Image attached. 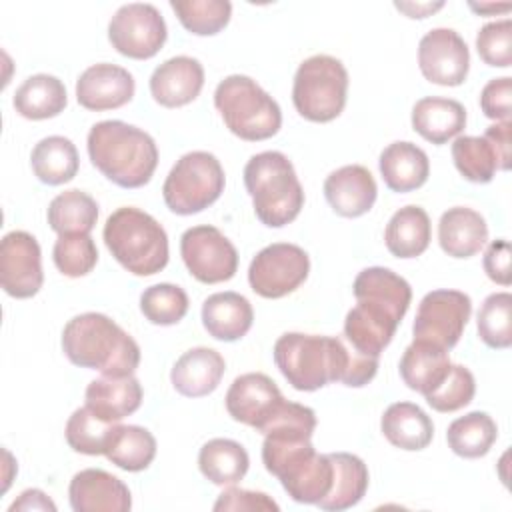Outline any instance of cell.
<instances>
[{
    "instance_id": "obj_1",
    "label": "cell",
    "mask_w": 512,
    "mask_h": 512,
    "mask_svg": "<svg viewBox=\"0 0 512 512\" xmlns=\"http://www.w3.org/2000/svg\"><path fill=\"white\" fill-rule=\"evenodd\" d=\"M274 362L300 392H314L330 382L360 388L378 370V358L348 350L340 338L302 332H286L276 340Z\"/></svg>"
},
{
    "instance_id": "obj_2",
    "label": "cell",
    "mask_w": 512,
    "mask_h": 512,
    "mask_svg": "<svg viewBox=\"0 0 512 512\" xmlns=\"http://www.w3.org/2000/svg\"><path fill=\"white\" fill-rule=\"evenodd\" d=\"M62 350L80 368L102 376H132L140 364V346L112 318L100 312H84L66 322Z\"/></svg>"
},
{
    "instance_id": "obj_3",
    "label": "cell",
    "mask_w": 512,
    "mask_h": 512,
    "mask_svg": "<svg viewBox=\"0 0 512 512\" xmlns=\"http://www.w3.org/2000/svg\"><path fill=\"white\" fill-rule=\"evenodd\" d=\"M92 164L120 188H140L158 166L154 138L122 120L96 122L86 140Z\"/></svg>"
},
{
    "instance_id": "obj_4",
    "label": "cell",
    "mask_w": 512,
    "mask_h": 512,
    "mask_svg": "<svg viewBox=\"0 0 512 512\" xmlns=\"http://www.w3.org/2000/svg\"><path fill=\"white\" fill-rule=\"evenodd\" d=\"M244 186L256 218L270 228L290 224L304 206V190L292 162L278 150L254 154L244 166Z\"/></svg>"
},
{
    "instance_id": "obj_5",
    "label": "cell",
    "mask_w": 512,
    "mask_h": 512,
    "mask_svg": "<svg viewBox=\"0 0 512 512\" xmlns=\"http://www.w3.org/2000/svg\"><path fill=\"white\" fill-rule=\"evenodd\" d=\"M110 254L134 276H152L168 264V236L148 212L122 206L114 210L102 230Z\"/></svg>"
},
{
    "instance_id": "obj_6",
    "label": "cell",
    "mask_w": 512,
    "mask_h": 512,
    "mask_svg": "<svg viewBox=\"0 0 512 512\" xmlns=\"http://www.w3.org/2000/svg\"><path fill=\"white\" fill-rule=\"evenodd\" d=\"M214 106L226 128L248 142L272 138L282 126L278 102L250 76H226L214 90Z\"/></svg>"
},
{
    "instance_id": "obj_7",
    "label": "cell",
    "mask_w": 512,
    "mask_h": 512,
    "mask_svg": "<svg viewBox=\"0 0 512 512\" xmlns=\"http://www.w3.org/2000/svg\"><path fill=\"white\" fill-rule=\"evenodd\" d=\"M346 94L348 72L334 56H310L294 74L292 102L296 112L310 122H330L338 118L346 106Z\"/></svg>"
},
{
    "instance_id": "obj_8",
    "label": "cell",
    "mask_w": 512,
    "mask_h": 512,
    "mask_svg": "<svg viewBox=\"0 0 512 512\" xmlns=\"http://www.w3.org/2000/svg\"><path fill=\"white\" fill-rule=\"evenodd\" d=\"M224 184L220 160L210 152L194 150L176 160L164 180L162 196L174 214L190 216L214 204L224 192Z\"/></svg>"
},
{
    "instance_id": "obj_9",
    "label": "cell",
    "mask_w": 512,
    "mask_h": 512,
    "mask_svg": "<svg viewBox=\"0 0 512 512\" xmlns=\"http://www.w3.org/2000/svg\"><path fill=\"white\" fill-rule=\"evenodd\" d=\"M472 314V300L460 290H432L418 306L414 340L450 350L458 344Z\"/></svg>"
},
{
    "instance_id": "obj_10",
    "label": "cell",
    "mask_w": 512,
    "mask_h": 512,
    "mask_svg": "<svg viewBox=\"0 0 512 512\" xmlns=\"http://www.w3.org/2000/svg\"><path fill=\"white\" fill-rule=\"evenodd\" d=\"M166 36V22L160 10L152 4H124L114 12L108 24V40L112 48L134 60L156 56L164 46Z\"/></svg>"
},
{
    "instance_id": "obj_11",
    "label": "cell",
    "mask_w": 512,
    "mask_h": 512,
    "mask_svg": "<svg viewBox=\"0 0 512 512\" xmlns=\"http://www.w3.org/2000/svg\"><path fill=\"white\" fill-rule=\"evenodd\" d=\"M310 272V258L304 248L276 242L262 248L250 262V288L262 298H282L294 292Z\"/></svg>"
},
{
    "instance_id": "obj_12",
    "label": "cell",
    "mask_w": 512,
    "mask_h": 512,
    "mask_svg": "<svg viewBox=\"0 0 512 512\" xmlns=\"http://www.w3.org/2000/svg\"><path fill=\"white\" fill-rule=\"evenodd\" d=\"M180 254L188 272L202 284L226 282L238 270V252L216 226L188 228L180 238Z\"/></svg>"
},
{
    "instance_id": "obj_13",
    "label": "cell",
    "mask_w": 512,
    "mask_h": 512,
    "mask_svg": "<svg viewBox=\"0 0 512 512\" xmlns=\"http://www.w3.org/2000/svg\"><path fill=\"white\" fill-rule=\"evenodd\" d=\"M44 282L42 252L38 240L24 232L12 230L0 244V284L12 298H32Z\"/></svg>"
},
{
    "instance_id": "obj_14",
    "label": "cell",
    "mask_w": 512,
    "mask_h": 512,
    "mask_svg": "<svg viewBox=\"0 0 512 512\" xmlns=\"http://www.w3.org/2000/svg\"><path fill=\"white\" fill-rule=\"evenodd\" d=\"M418 66L432 84L460 86L470 70V52L456 30L434 28L418 44Z\"/></svg>"
},
{
    "instance_id": "obj_15",
    "label": "cell",
    "mask_w": 512,
    "mask_h": 512,
    "mask_svg": "<svg viewBox=\"0 0 512 512\" xmlns=\"http://www.w3.org/2000/svg\"><path fill=\"white\" fill-rule=\"evenodd\" d=\"M282 400L284 396L270 376L262 372H248L234 378L230 384L226 392V410L236 422L260 432Z\"/></svg>"
},
{
    "instance_id": "obj_16",
    "label": "cell",
    "mask_w": 512,
    "mask_h": 512,
    "mask_svg": "<svg viewBox=\"0 0 512 512\" xmlns=\"http://www.w3.org/2000/svg\"><path fill=\"white\" fill-rule=\"evenodd\" d=\"M134 90V76L110 62L88 66L76 80V100L92 112L122 108L132 100Z\"/></svg>"
},
{
    "instance_id": "obj_17",
    "label": "cell",
    "mask_w": 512,
    "mask_h": 512,
    "mask_svg": "<svg viewBox=\"0 0 512 512\" xmlns=\"http://www.w3.org/2000/svg\"><path fill=\"white\" fill-rule=\"evenodd\" d=\"M68 500L74 512H128L132 496L128 486L100 468H86L72 476Z\"/></svg>"
},
{
    "instance_id": "obj_18",
    "label": "cell",
    "mask_w": 512,
    "mask_h": 512,
    "mask_svg": "<svg viewBox=\"0 0 512 512\" xmlns=\"http://www.w3.org/2000/svg\"><path fill=\"white\" fill-rule=\"evenodd\" d=\"M324 196L338 216L358 218L374 206L378 188L368 168L348 164L326 176Z\"/></svg>"
},
{
    "instance_id": "obj_19",
    "label": "cell",
    "mask_w": 512,
    "mask_h": 512,
    "mask_svg": "<svg viewBox=\"0 0 512 512\" xmlns=\"http://www.w3.org/2000/svg\"><path fill=\"white\" fill-rule=\"evenodd\" d=\"M204 86V68L192 56H174L154 68L150 94L164 108H180L198 98Z\"/></svg>"
},
{
    "instance_id": "obj_20",
    "label": "cell",
    "mask_w": 512,
    "mask_h": 512,
    "mask_svg": "<svg viewBox=\"0 0 512 512\" xmlns=\"http://www.w3.org/2000/svg\"><path fill=\"white\" fill-rule=\"evenodd\" d=\"M402 320H398L386 308L356 300V306L348 310L344 318V336L352 348L360 354L378 358L380 352L392 342V336Z\"/></svg>"
},
{
    "instance_id": "obj_21",
    "label": "cell",
    "mask_w": 512,
    "mask_h": 512,
    "mask_svg": "<svg viewBox=\"0 0 512 512\" xmlns=\"http://www.w3.org/2000/svg\"><path fill=\"white\" fill-rule=\"evenodd\" d=\"M226 362L220 352L208 346L186 350L170 372L174 390L186 398H202L214 392L224 376Z\"/></svg>"
},
{
    "instance_id": "obj_22",
    "label": "cell",
    "mask_w": 512,
    "mask_h": 512,
    "mask_svg": "<svg viewBox=\"0 0 512 512\" xmlns=\"http://www.w3.org/2000/svg\"><path fill=\"white\" fill-rule=\"evenodd\" d=\"M254 310L246 296L238 292H216L202 304V324L220 342H236L248 334Z\"/></svg>"
},
{
    "instance_id": "obj_23",
    "label": "cell",
    "mask_w": 512,
    "mask_h": 512,
    "mask_svg": "<svg viewBox=\"0 0 512 512\" xmlns=\"http://www.w3.org/2000/svg\"><path fill=\"white\" fill-rule=\"evenodd\" d=\"M86 406L106 422H120L142 404V386L134 376H102L84 392Z\"/></svg>"
},
{
    "instance_id": "obj_24",
    "label": "cell",
    "mask_w": 512,
    "mask_h": 512,
    "mask_svg": "<svg viewBox=\"0 0 512 512\" xmlns=\"http://www.w3.org/2000/svg\"><path fill=\"white\" fill-rule=\"evenodd\" d=\"M440 248L452 258H470L488 242V226L480 212L454 206L448 208L438 222Z\"/></svg>"
},
{
    "instance_id": "obj_25",
    "label": "cell",
    "mask_w": 512,
    "mask_h": 512,
    "mask_svg": "<svg viewBox=\"0 0 512 512\" xmlns=\"http://www.w3.org/2000/svg\"><path fill=\"white\" fill-rule=\"evenodd\" d=\"M384 184L392 192H412L426 184L430 162L422 148L412 142L398 140L388 144L378 160Z\"/></svg>"
},
{
    "instance_id": "obj_26",
    "label": "cell",
    "mask_w": 512,
    "mask_h": 512,
    "mask_svg": "<svg viewBox=\"0 0 512 512\" xmlns=\"http://www.w3.org/2000/svg\"><path fill=\"white\" fill-rule=\"evenodd\" d=\"M466 126V108L452 98L426 96L412 108V128L432 144H446Z\"/></svg>"
},
{
    "instance_id": "obj_27",
    "label": "cell",
    "mask_w": 512,
    "mask_h": 512,
    "mask_svg": "<svg viewBox=\"0 0 512 512\" xmlns=\"http://www.w3.org/2000/svg\"><path fill=\"white\" fill-rule=\"evenodd\" d=\"M386 440L400 450H424L434 436V424L430 416L412 402L390 404L380 420Z\"/></svg>"
},
{
    "instance_id": "obj_28",
    "label": "cell",
    "mask_w": 512,
    "mask_h": 512,
    "mask_svg": "<svg viewBox=\"0 0 512 512\" xmlns=\"http://www.w3.org/2000/svg\"><path fill=\"white\" fill-rule=\"evenodd\" d=\"M356 300H366L390 310L396 318H404L408 306L412 302V288L410 284L392 272L390 268L370 266L364 268L352 286Z\"/></svg>"
},
{
    "instance_id": "obj_29",
    "label": "cell",
    "mask_w": 512,
    "mask_h": 512,
    "mask_svg": "<svg viewBox=\"0 0 512 512\" xmlns=\"http://www.w3.org/2000/svg\"><path fill=\"white\" fill-rule=\"evenodd\" d=\"M450 366L448 350L414 340L402 354L400 376L410 390L426 396L446 378Z\"/></svg>"
},
{
    "instance_id": "obj_30",
    "label": "cell",
    "mask_w": 512,
    "mask_h": 512,
    "mask_svg": "<svg viewBox=\"0 0 512 512\" xmlns=\"http://www.w3.org/2000/svg\"><path fill=\"white\" fill-rule=\"evenodd\" d=\"M334 466L332 488L316 504L326 512H340L356 506L368 490V468L362 458L348 452H330Z\"/></svg>"
},
{
    "instance_id": "obj_31",
    "label": "cell",
    "mask_w": 512,
    "mask_h": 512,
    "mask_svg": "<svg viewBox=\"0 0 512 512\" xmlns=\"http://www.w3.org/2000/svg\"><path fill=\"white\" fill-rule=\"evenodd\" d=\"M14 110L28 120H46L58 116L66 104V86L52 74L28 76L14 92Z\"/></svg>"
},
{
    "instance_id": "obj_32",
    "label": "cell",
    "mask_w": 512,
    "mask_h": 512,
    "mask_svg": "<svg viewBox=\"0 0 512 512\" xmlns=\"http://www.w3.org/2000/svg\"><path fill=\"white\" fill-rule=\"evenodd\" d=\"M432 238L430 218L424 208L408 204L392 214L386 224L384 242L392 256L396 258H416L420 256Z\"/></svg>"
},
{
    "instance_id": "obj_33",
    "label": "cell",
    "mask_w": 512,
    "mask_h": 512,
    "mask_svg": "<svg viewBox=\"0 0 512 512\" xmlns=\"http://www.w3.org/2000/svg\"><path fill=\"white\" fill-rule=\"evenodd\" d=\"M250 466L246 448L230 438H212L198 452V468L216 486L240 482Z\"/></svg>"
},
{
    "instance_id": "obj_34",
    "label": "cell",
    "mask_w": 512,
    "mask_h": 512,
    "mask_svg": "<svg viewBox=\"0 0 512 512\" xmlns=\"http://www.w3.org/2000/svg\"><path fill=\"white\" fill-rule=\"evenodd\" d=\"M104 456L126 472L146 470L156 456V438L136 424H114Z\"/></svg>"
},
{
    "instance_id": "obj_35",
    "label": "cell",
    "mask_w": 512,
    "mask_h": 512,
    "mask_svg": "<svg viewBox=\"0 0 512 512\" xmlns=\"http://www.w3.org/2000/svg\"><path fill=\"white\" fill-rule=\"evenodd\" d=\"M30 164L34 176L48 184L60 186L70 182L80 166L78 150L66 136H46L42 138L30 154Z\"/></svg>"
},
{
    "instance_id": "obj_36",
    "label": "cell",
    "mask_w": 512,
    "mask_h": 512,
    "mask_svg": "<svg viewBox=\"0 0 512 512\" xmlns=\"http://www.w3.org/2000/svg\"><path fill=\"white\" fill-rule=\"evenodd\" d=\"M48 224L58 234H90L98 220L96 200L82 190H66L48 204Z\"/></svg>"
},
{
    "instance_id": "obj_37",
    "label": "cell",
    "mask_w": 512,
    "mask_h": 512,
    "mask_svg": "<svg viewBox=\"0 0 512 512\" xmlns=\"http://www.w3.org/2000/svg\"><path fill=\"white\" fill-rule=\"evenodd\" d=\"M498 438V426L490 414L474 410L456 418L446 432L448 446L462 458L486 456Z\"/></svg>"
},
{
    "instance_id": "obj_38",
    "label": "cell",
    "mask_w": 512,
    "mask_h": 512,
    "mask_svg": "<svg viewBox=\"0 0 512 512\" xmlns=\"http://www.w3.org/2000/svg\"><path fill=\"white\" fill-rule=\"evenodd\" d=\"M170 8L180 24L196 36L218 34L232 16V4L228 0H170Z\"/></svg>"
},
{
    "instance_id": "obj_39",
    "label": "cell",
    "mask_w": 512,
    "mask_h": 512,
    "mask_svg": "<svg viewBox=\"0 0 512 512\" xmlns=\"http://www.w3.org/2000/svg\"><path fill=\"white\" fill-rule=\"evenodd\" d=\"M456 170L474 184H486L494 178L498 164L490 142L484 136H458L452 144Z\"/></svg>"
},
{
    "instance_id": "obj_40",
    "label": "cell",
    "mask_w": 512,
    "mask_h": 512,
    "mask_svg": "<svg viewBox=\"0 0 512 512\" xmlns=\"http://www.w3.org/2000/svg\"><path fill=\"white\" fill-rule=\"evenodd\" d=\"M480 340L496 350H504L512 344V296L510 292H494L482 302L478 316Z\"/></svg>"
},
{
    "instance_id": "obj_41",
    "label": "cell",
    "mask_w": 512,
    "mask_h": 512,
    "mask_svg": "<svg viewBox=\"0 0 512 512\" xmlns=\"http://www.w3.org/2000/svg\"><path fill=\"white\" fill-rule=\"evenodd\" d=\"M118 422H106L96 416L88 406L76 408L66 422V442L74 452L98 456L104 454L108 436Z\"/></svg>"
},
{
    "instance_id": "obj_42",
    "label": "cell",
    "mask_w": 512,
    "mask_h": 512,
    "mask_svg": "<svg viewBox=\"0 0 512 512\" xmlns=\"http://www.w3.org/2000/svg\"><path fill=\"white\" fill-rule=\"evenodd\" d=\"M144 318L156 326L178 324L188 312V294L176 284H154L140 296Z\"/></svg>"
},
{
    "instance_id": "obj_43",
    "label": "cell",
    "mask_w": 512,
    "mask_h": 512,
    "mask_svg": "<svg viewBox=\"0 0 512 512\" xmlns=\"http://www.w3.org/2000/svg\"><path fill=\"white\" fill-rule=\"evenodd\" d=\"M52 260L64 276L80 278L96 266L98 250L90 234H64L54 242Z\"/></svg>"
},
{
    "instance_id": "obj_44",
    "label": "cell",
    "mask_w": 512,
    "mask_h": 512,
    "mask_svg": "<svg viewBox=\"0 0 512 512\" xmlns=\"http://www.w3.org/2000/svg\"><path fill=\"white\" fill-rule=\"evenodd\" d=\"M476 392V380L472 372L462 364H452L446 378L424 398L436 412H456L468 406Z\"/></svg>"
},
{
    "instance_id": "obj_45",
    "label": "cell",
    "mask_w": 512,
    "mask_h": 512,
    "mask_svg": "<svg viewBox=\"0 0 512 512\" xmlns=\"http://www.w3.org/2000/svg\"><path fill=\"white\" fill-rule=\"evenodd\" d=\"M512 22L508 18L488 22L476 36V50L488 66L508 68L512 62Z\"/></svg>"
},
{
    "instance_id": "obj_46",
    "label": "cell",
    "mask_w": 512,
    "mask_h": 512,
    "mask_svg": "<svg viewBox=\"0 0 512 512\" xmlns=\"http://www.w3.org/2000/svg\"><path fill=\"white\" fill-rule=\"evenodd\" d=\"M510 98H512V78H492L480 92V108L486 118L504 122L510 120Z\"/></svg>"
},
{
    "instance_id": "obj_47",
    "label": "cell",
    "mask_w": 512,
    "mask_h": 512,
    "mask_svg": "<svg viewBox=\"0 0 512 512\" xmlns=\"http://www.w3.org/2000/svg\"><path fill=\"white\" fill-rule=\"evenodd\" d=\"M214 510H258V512H270L278 510V504L264 492H252L238 486H228L218 500L214 502Z\"/></svg>"
},
{
    "instance_id": "obj_48",
    "label": "cell",
    "mask_w": 512,
    "mask_h": 512,
    "mask_svg": "<svg viewBox=\"0 0 512 512\" xmlns=\"http://www.w3.org/2000/svg\"><path fill=\"white\" fill-rule=\"evenodd\" d=\"M484 272L486 276L500 284V286H508L510 284V244L508 240L500 238L488 244L486 252H484Z\"/></svg>"
},
{
    "instance_id": "obj_49",
    "label": "cell",
    "mask_w": 512,
    "mask_h": 512,
    "mask_svg": "<svg viewBox=\"0 0 512 512\" xmlns=\"http://www.w3.org/2000/svg\"><path fill=\"white\" fill-rule=\"evenodd\" d=\"M510 136H512V122L510 120L496 122V124L488 126L486 132H484V138L494 148L498 170H508L510 168V158H512V154H510V146H512Z\"/></svg>"
},
{
    "instance_id": "obj_50",
    "label": "cell",
    "mask_w": 512,
    "mask_h": 512,
    "mask_svg": "<svg viewBox=\"0 0 512 512\" xmlns=\"http://www.w3.org/2000/svg\"><path fill=\"white\" fill-rule=\"evenodd\" d=\"M10 512L16 510H50L56 512V504L38 488H28L24 490L8 508Z\"/></svg>"
},
{
    "instance_id": "obj_51",
    "label": "cell",
    "mask_w": 512,
    "mask_h": 512,
    "mask_svg": "<svg viewBox=\"0 0 512 512\" xmlns=\"http://www.w3.org/2000/svg\"><path fill=\"white\" fill-rule=\"evenodd\" d=\"M398 10L406 12L410 18H426L430 12L438 10L444 6V2H436V4H412V2H396L394 4Z\"/></svg>"
},
{
    "instance_id": "obj_52",
    "label": "cell",
    "mask_w": 512,
    "mask_h": 512,
    "mask_svg": "<svg viewBox=\"0 0 512 512\" xmlns=\"http://www.w3.org/2000/svg\"><path fill=\"white\" fill-rule=\"evenodd\" d=\"M470 8L478 14H496V12L510 10V4H474V2H470Z\"/></svg>"
}]
</instances>
